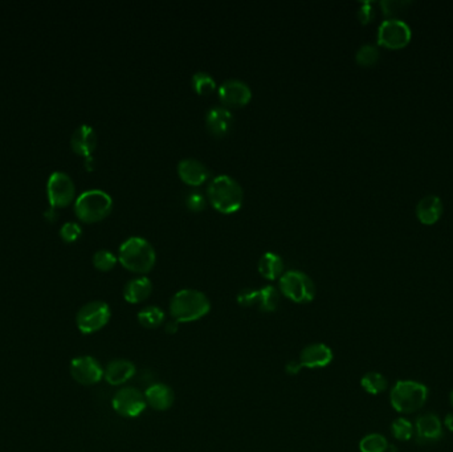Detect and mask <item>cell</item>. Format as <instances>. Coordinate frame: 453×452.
<instances>
[{
	"mask_svg": "<svg viewBox=\"0 0 453 452\" xmlns=\"http://www.w3.org/2000/svg\"><path fill=\"white\" fill-rule=\"evenodd\" d=\"M81 234H82V228L75 222H66L60 228V236L66 243H73L81 236Z\"/></svg>",
	"mask_w": 453,
	"mask_h": 452,
	"instance_id": "31",
	"label": "cell"
},
{
	"mask_svg": "<svg viewBox=\"0 0 453 452\" xmlns=\"http://www.w3.org/2000/svg\"><path fill=\"white\" fill-rule=\"evenodd\" d=\"M427 386L416 381H398L391 389V404L402 414H411L420 410L427 402Z\"/></svg>",
	"mask_w": 453,
	"mask_h": 452,
	"instance_id": "5",
	"label": "cell"
},
{
	"mask_svg": "<svg viewBox=\"0 0 453 452\" xmlns=\"http://www.w3.org/2000/svg\"><path fill=\"white\" fill-rule=\"evenodd\" d=\"M450 402H451V404H452L453 407V390L451 391V394H450Z\"/></svg>",
	"mask_w": 453,
	"mask_h": 452,
	"instance_id": "37",
	"label": "cell"
},
{
	"mask_svg": "<svg viewBox=\"0 0 453 452\" xmlns=\"http://www.w3.org/2000/svg\"><path fill=\"white\" fill-rule=\"evenodd\" d=\"M412 36L411 28L401 19H387L378 28V43L391 50L405 47Z\"/></svg>",
	"mask_w": 453,
	"mask_h": 452,
	"instance_id": "8",
	"label": "cell"
},
{
	"mask_svg": "<svg viewBox=\"0 0 453 452\" xmlns=\"http://www.w3.org/2000/svg\"><path fill=\"white\" fill-rule=\"evenodd\" d=\"M178 327H179V323L171 321V323H168V324L166 325V332H167L168 334H175L176 332H178Z\"/></svg>",
	"mask_w": 453,
	"mask_h": 452,
	"instance_id": "34",
	"label": "cell"
},
{
	"mask_svg": "<svg viewBox=\"0 0 453 452\" xmlns=\"http://www.w3.org/2000/svg\"><path fill=\"white\" fill-rule=\"evenodd\" d=\"M118 262L117 256L109 250H100L93 255V265L102 272L112 271Z\"/></svg>",
	"mask_w": 453,
	"mask_h": 452,
	"instance_id": "29",
	"label": "cell"
},
{
	"mask_svg": "<svg viewBox=\"0 0 453 452\" xmlns=\"http://www.w3.org/2000/svg\"><path fill=\"white\" fill-rule=\"evenodd\" d=\"M444 425H445V428H448L450 431H453V413H450V414L445 416Z\"/></svg>",
	"mask_w": 453,
	"mask_h": 452,
	"instance_id": "35",
	"label": "cell"
},
{
	"mask_svg": "<svg viewBox=\"0 0 453 452\" xmlns=\"http://www.w3.org/2000/svg\"><path fill=\"white\" fill-rule=\"evenodd\" d=\"M114 411L124 418H136L142 414L148 406L145 394L134 388H122L114 394Z\"/></svg>",
	"mask_w": 453,
	"mask_h": 452,
	"instance_id": "10",
	"label": "cell"
},
{
	"mask_svg": "<svg viewBox=\"0 0 453 452\" xmlns=\"http://www.w3.org/2000/svg\"><path fill=\"white\" fill-rule=\"evenodd\" d=\"M333 361V351L325 344H312L302 349L296 361L301 369H322Z\"/></svg>",
	"mask_w": 453,
	"mask_h": 452,
	"instance_id": "15",
	"label": "cell"
},
{
	"mask_svg": "<svg viewBox=\"0 0 453 452\" xmlns=\"http://www.w3.org/2000/svg\"><path fill=\"white\" fill-rule=\"evenodd\" d=\"M355 59L357 63L362 66H371L377 64L379 60V50L373 44H364L359 47V50H357Z\"/></svg>",
	"mask_w": 453,
	"mask_h": 452,
	"instance_id": "30",
	"label": "cell"
},
{
	"mask_svg": "<svg viewBox=\"0 0 453 452\" xmlns=\"http://www.w3.org/2000/svg\"><path fill=\"white\" fill-rule=\"evenodd\" d=\"M138 321L142 327H148V329L159 327L164 324V312L159 306L149 305L139 311Z\"/></svg>",
	"mask_w": 453,
	"mask_h": 452,
	"instance_id": "24",
	"label": "cell"
},
{
	"mask_svg": "<svg viewBox=\"0 0 453 452\" xmlns=\"http://www.w3.org/2000/svg\"><path fill=\"white\" fill-rule=\"evenodd\" d=\"M112 317L110 306L105 302H90L80 308L76 324L81 333L92 334L106 327Z\"/></svg>",
	"mask_w": 453,
	"mask_h": 452,
	"instance_id": "7",
	"label": "cell"
},
{
	"mask_svg": "<svg viewBox=\"0 0 453 452\" xmlns=\"http://www.w3.org/2000/svg\"><path fill=\"white\" fill-rule=\"evenodd\" d=\"M443 213L440 198L436 195H426L416 206V215L424 225H433Z\"/></svg>",
	"mask_w": 453,
	"mask_h": 452,
	"instance_id": "22",
	"label": "cell"
},
{
	"mask_svg": "<svg viewBox=\"0 0 453 452\" xmlns=\"http://www.w3.org/2000/svg\"><path fill=\"white\" fill-rule=\"evenodd\" d=\"M152 293V283L149 277H136L126 283L124 297L130 304H139L148 300Z\"/></svg>",
	"mask_w": 453,
	"mask_h": 452,
	"instance_id": "21",
	"label": "cell"
},
{
	"mask_svg": "<svg viewBox=\"0 0 453 452\" xmlns=\"http://www.w3.org/2000/svg\"><path fill=\"white\" fill-rule=\"evenodd\" d=\"M219 100L226 108H238L247 105L252 99V89L239 78H228L217 89Z\"/></svg>",
	"mask_w": 453,
	"mask_h": 452,
	"instance_id": "13",
	"label": "cell"
},
{
	"mask_svg": "<svg viewBox=\"0 0 453 452\" xmlns=\"http://www.w3.org/2000/svg\"><path fill=\"white\" fill-rule=\"evenodd\" d=\"M361 452H386L389 450V442L380 434H368L359 442Z\"/></svg>",
	"mask_w": 453,
	"mask_h": 452,
	"instance_id": "26",
	"label": "cell"
},
{
	"mask_svg": "<svg viewBox=\"0 0 453 452\" xmlns=\"http://www.w3.org/2000/svg\"><path fill=\"white\" fill-rule=\"evenodd\" d=\"M118 260L127 271L149 274L157 262V253L149 240L141 236L126 239L118 251Z\"/></svg>",
	"mask_w": 453,
	"mask_h": 452,
	"instance_id": "2",
	"label": "cell"
},
{
	"mask_svg": "<svg viewBox=\"0 0 453 452\" xmlns=\"http://www.w3.org/2000/svg\"><path fill=\"white\" fill-rule=\"evenodd\" d=\"M207 201L222 214H235L243 206L244 191L235 178L215 176L207 186Z\"/></svg>",
	"mask_w": 453,
	"mask_h": 452,
	"instance_id": "1",
	"label": "cell"
},
{
	"mask_svg": "<svg viewBox=\"0 0 453 452\" xmlns=\"http://www.w3.org/2000/svg\"><path fill=\"white\" fill-rule=\"evenodd\" d=\"M211 311L208 297L196 289H180L170 302V313L176 323H192Z\"/></svg>",
	"mask_w": 453,
	"mask_h": 452,
	"instance_id": "3",
	"label": "cell"
},
{
	"mask_svg": "<svg viewBox=\"0 0 453 452\" xmlns=\"http://www.w3.org/2000/svg\"><path fill=\"white\" fill-rule=\"evenodd\" d=\"M391 432L394 435L395 439L401 440V442H407L411 439L415 434V428L414 425L405 419V418H396L392 423H391Z\"/></svg>",
	"mask_w": 453,
	"mask_h": 452,
	"instance_id": "28",
	"label": "cell"
},
{
	"mask_svg": "<svg viewBox=\"0 0 453 452\" xmlns=\"http://www.w3.org/2000/svg\"><path fill=\"white\" fill-rule=\"evenodd\" d=\"M113 210L112 197L102 190L84 191L75 202L76 216L84 223H97Z\"/></svg>",
	"mask_w": 453,
	"mask_h": 452,
	"instance_id": "4",
	"label": "cell"
},
{
	"mask_svg": "<svg viewBox=\"0 0 453 452\" xmlns=\"http://www.w3.org/2000/svg\"><path fill=\"white\" fill-rule=\"evenodd\" d=\"M178 176L189 186H201L210 178V170L199 160L185 158L178 164Z\"/></svg>",
	"mask_w": 453,
	"mask_h": 452,
	"instance_id": "17",
	"label": "cell"
},
{
	"mask_svg": "<svg viewBox=\"0 0 453 452\" xmlns=\"http://www.w3.org/2000/svg\"><path fill=\"white\" fill-rule=\"evenodd\" d=\"M374 16H375V13H374V8H373V3H368V1L364 3V4L361 6L359 11H358V17H359V20H361L364 24H366V23L371 22V20L374 19Z\"/></svg>",
	"mask_w": 453,
	"mask_h": 452,
	"instance_id": "33",
	"label": "cell"
},
{
	"mask_svg": "<svg viewBox=\"0 0 453 452\" xmlns=\"http://www.w3.org/2000/svg\"><path fill=\"white\" fill-rule=\"evenodd\" d=\"M235 124L232 112L226 106H213L206 114L207 130L215 137H224Z\"/></svg>",
	"mask_w": 453,
	"mask_h": 452,
	"instance_id": "16",
	"label": "cell"
},
{
	"mask_svg": "<svg viewBox=\"0 0 453 452\" xmlns=\"http://www.w3.org/2000/svg\"><path fill=\"white\" fill-rule=\"evenodd\" d=\"M259 272L266 280H276L284 274V260L276 252H265L259 260Z\"/></svg>",
	"mask_w": 453,
	"mask_h": 452,
	"instance_id": "23",
	"label": "cell"
},
{
	"mask_svg": "<svg viewBox=\"0 0 453 452\" xmlns=\"http://www.w3.org/2000/svg\"><path fill=\"white\" fill-rule=\"evenodd\" d=\"M191 85L198 94H208L216 89V81L210 73L201 71L191 77Z\"/></svg>",
	"mask_w": 453,
	"mask_h": 452,
	"instance_id": "27",
	"label": "cell"
},
{
	"mask_svg": "<svg viewBox=\"0 0 453 452\" xmlns=\"http://www.w3.org/2000/svg\"><path fill=\"white\" fill-rule=\"evenodd\" d=\"M241 306H257L263 312H275L280 302V293L275 287L265 285L260 289H245L238 296Z\"/></svg>",
	"mask_w": 453,
	"mask_h": 452,
	"instance_id": "11",
	"label": "cell"
},
{
	"mask_svg": "<svg viewBox=\"0 0 453 452\" xmlns=\"http://www.w3.org/2000/svg\"><path fill=\"white\" fill-rule=\"evenodd\" d=\"M69 370L76 382L84 386L96 385L103 378V369L101 367L100 362L90 355H82L72 360Z\"/></svg>",
	"mask_w": 453,
	"mask_h": 452,
	"instance_id": "12",
	"label": "cell"
},
{
	"mask_svg": "<svg viewBox=\"0 0 453 452\" xmlns=\"http://www.w3.org/2000/svg\"><path fill=\"white\" fill-rule=\"evenodd\" d=\"M278 287L280 292L293 302L306 304L315 300V281L302 271L292 269L282 274L278 281Z\"/></svg>",
	"mask_w": 453,
	"mask_h": 452,
	"instance_id": "6",
	"label": "cell"
},
{
	"mask_svg": "<svg viewBox=\"0 0 453 452\" xmlns=\"http://www.w3.org/2000/svg\"><path fill=\"white\" fill-rule=\"evenodd\" d=\"M361 386L364 388L366 393L378 395L383 391H386L389 388V382L386 377L378 372H370L366 373L365 376L361 379Z\"/></svg>",
	"mask_w": 453,
	"mask_h": 452,
	"instance_id": "25",
	"label": "cell"
},
{
	"mask_svg": "<svg viewBox=\"0 0 453 452\" xmlns=\"http://www.w3.org/2000/svg\"><path fill=\"white\" fill-rule=\"evenodd\" d=\"M389 451L398 452V449H396V446H389Z\"/></svg>",
	"mask_w": 453,
	"mask_h": 452,
	"instance_id": "36",
	"label": "cell"
},
{
	"mask_svg": "<svg viewBox=\"0 0 453 452\" xmlns=\"http://www.w3.org/2000/svg\"><path fill=\"white\" fill-rule=\"evenodd\" d=\"M186 206H187L189 210L194 211V213H201V211H203L206 209V206H207V199L204 198V195L201 194V192L194 191V192H191L189 197H187Z\"/></svg>",
	"mask_w": 453,
	"mask_h": 452,
	"instance_id": "32",
	"label": "cell"
},
{
	"mask_svg": "<svg viewBox=\"0 0 453 452\" xmlns=\"http://www.w3.org/2000/svg\"><path fill=\"white\" fill-rule=\"evenodd\" d=\"M47 194L53 209L66 207L75 199V183L68 174L63 171H55L48 179Z\"/></svg>",
	"mask_w": 453,
	"mask_h": 452,
	"instance_id": "9",
	"label": "cell"
},
{
	"mask_svg": "<svg viewBox=\"0 0 453 452\" xmlns=\"http://www.w3.org/2000/svg\"><path fill=\"white\" fill-rule=\"evenodd\" d=\"M414 428H415L416 442L423 446L438 443L444 437L440 418L433 413L420 415L416 419Z\"/></svg>",
	"mask_w": 453,
	"mask_h": 452,
	"instance_id": "14",
	"label": "cell"
},
{
	"mask_svg": "<svg viewBox=\"0 0 453 452\" xmlns=\"http://www.w3.org/2000/svg\"><path fill=\"white\" fill-rule=\"evenodd\" d=\"M136 374V366L127 360H114L103 370V378L113 386L124 385Z\"/></svg>",
	"mask_w": 453,
	"mask_h": 452,
	"instance_id": "20",
	"label": "cell"
},
{
	"mask_svg": "<svg viewBox=\"0 0 453 452\" xmlns=\"http://www.w3.org/2000/svg\"><path fill=\"white\" fill-rule=\"evenodd\" d=\"M145 398H146V403L154 410L166 411L173 406L175 394L170 386L164 383H155L151 385L150 388H148L145 391Z\"/></svg>",
	"mask_w": 453,
	"mask_h": 452,
	"instance_id": "19",
	"label": "cell"
},
{
	"mask_svg": "<svg viewBox=\"0 0 453 452\" xmlns=\"http://www.w3.org/2000/svg\"><path fill=\"white\" fill-rule=\"evenodd\" d=\"M71 148L76 154L88 158L97 148V133L92 126H78L71 137Z\"/></svg>",
	"mask_w": 453,
	"mask_h": 452,
	"instance_id": "18",
	"label": "cell"
}]
</instances>
